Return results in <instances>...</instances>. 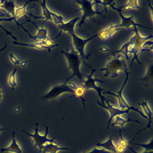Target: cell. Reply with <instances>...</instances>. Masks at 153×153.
I'll list each match as a JSON object with an SVG mask.
<instances>
[{"mask_svg": "<svg viewBox=\"0 0 153 153\" xmlns=\"http://www.w3.org/2000/svg\"><path fill=\"white\" fill-rule=\"evenodd\" d=\"M100 71L104 72V76L115 78L120 72L128 71V67L123 56L118 54L112 57H109L106 64L100 69Z\"/></svg>", "mask_w": 153, "mask_h": 153, "instance_id": "obj_1", "label": "cell"}, {"mask_svg": "<svg viewBox=\"0 0 153 153\" xmlns=\"http://www.w3.org/2000/svg\"><path fill=\"white\" fill-rule=\"evenodd\" d=\"M62 54H63L67 62L68 63V68L65 69V71L71 69L72 72V74L71 76L68 78L66 80V82H68L70 79L72 78L74 76H76L80 82H84V79L83 77V74H82L80 71L79 67L82 63V60L78 54V53L72 48L70 51L66 50V51L63 50H61Z\"/></svg>", "mask_w": 153, "mask_h": 153, "instance_id": "obj_2", "label": "cell"}, {"mask_svg": "<svg viewBox=\"0 0 153 153\" xmlns=\"http://www.w3.org/2000/svg\"><path fill=\"white\" fill-rule=\"evenodd\" d=\"M74 2L78 4L81 6V7L79 8L76 10L75 11H82L83 13L82 16L81 17V20H80L79 22L76 25L77 26L81 27L82 25V24L84 23L86 19H87V18H90V19H92L96 23L100 24V23L99 22H97L94 18V16L96 14L100 15L101 16H102L105 18L106 17V16H103V14H102V13L103 11H95L93 10V7L96 4L94 1H88V0H76V1H74Z\"/></svg>", "mask_w": 153, "mask_h": 153, "instance_id": "obj_3", "label": "cell"}, {"mask_svg": "<svg viewBox=\"0 0 153 153\" xmlns=\"http://www.w3.org/2000/svg\"><path fill=\"white\" fill-rule=\"evenodd\" d=\"M38 123H36L35 124V132L33 134L29 133L26 132L25 130H22V132L25 133V134H26L27 136L31 137L34 142V146L33 147H38L39 148V152L42 150V146L47 143H55L56 145L60 144L59 142H57L55 140V138H53V139H50L47 137V135L48 133V128H49V126H46L45 124H44V126L45 127V134L44 135H41L39 133V131H42V130H39L38 129Z\"/></svg>", "mask_w": 153, "mask_h": 153, "instance_id": "obj_4", "label": "cell"}, {"mask_svg": "<svg viewBox=\"0 0 153 153\" xmlns=\"http://www.w3.org/2000/svg\"><path fill=\"white\" fill-rule=\"evenodd\" d=\"M126 73V78L123 84V85H121V87L120 88V90L118 91V92L117 93H114L112 92H111L109 91H105L104 92H103V94H111V95H113L114 96H115L117 99V100H118V108L121 109H123V110H124V109H130L131 110H133L137 112H138L141 116L142 117H143V118L145 119H147V117L143 114V112L139 110V109L134 107V106H130L128 105V103H127V102L126 101V99L124 98V96L123 95V90H124V88L127 82V81H128V76H129V75H130V72L127 71L125 72Z\"/></svg>", "mask_w": 153, "mask_h": 153, "instance_id": "obj_5", "label": "cell"}, {"mask_svg": "<svg viewBox=\"0 0 153 153\" xmlns=\"http://www.w3.org/2000/svg\"><path fill=\"white\" fill-rule=\"evenodd\" d=\"M71 36L72 37V42H73V45L74 47V50L78 53L82 62H84V63L87 66L88 68H90V69H91L92 68L89 66L85 62V59H88V56L90 55V54H89L88 56H86L84 52V48H85V46L86 45V44L91 39H93V38L97 37L99 36V33H96V35L89 37L88 38H85V39H83L81 38L80 37H79L78 36H77L75 33H72L71 35Z\"/></svg>", "mask_w": 153, "mask_h": 153, "instance_id": "obj_6", "label": "cell"}, {"mask_svg": "<svg viewBox=\"0 0 153 153\" xmlns=\"http://www.w3.org/2000/svg\"><path fill=\"white\" fill-rule=\"evenodd\" d=\"M91 73L89 75H85V74H83V77L85 76L86 78V79H84V84L82 85V87L85 89H91L93 88L94 90H95L98 94V96H99V97L100 98L101 100H102V104L105 105V102L108 100L106 99L102 94V92L105 91L106 90L100 88V87H99L97 85H96V82H98L99 83H103L105 81H101L100 79H99L97 78H93V75L94 73V72L96 71L95 69H93L91 68Z\"/></svg>", "mask_w": 153, "mask_h": 153, "instance_id": "obj_7", "label": "cell"}, {"mask_svg": "<svg viewBox=\"0 0 153 153\" xmlns=\"http://www.w3.org/2000/svg\"><path fill=\"white\" fill-rule=\"evenodd\" d=\"M66 83L67 82L65 81L63 84H57L54 85L49 91L41 97V100H56L60 95L64 93H69L75 96L74 90L72 89Z\"/></svg>", "mask_w": 153, "mask_h": 153, "instance_id": "obj_8", "label": "cell"}, {"mask_svg": "<svg viewBox=\"0 0 153 153\" xmlns=\"http://www.w3.org/2000/svg\"><path fill=\"white\" fill-rule=\"evenodd\" d=\"M134 29H133V30L134 32V34L133 35H134V49H133V57L132 59L130 65V67H131V66L133 63V62L135 60H136L137 62L140 65H141V62L139 60L138 56H139V52L140 51L142 46L143 45V44H144V42L145 41L150 40L153 37L152 35H150L146 36H143L139 32V31L137 29V27H134Z\"/></svg>", "mask_w": 153, "mask_h": 153, "instance_id": "obj_9", "label": "cell"}, {"mask_svg": "<svg viewBox=\"0 0 153 153\" xmlns=\"http://www.w3.org/2000/svg\"><path fill=\"white\" fill-rule=\"evenodd\" d=\"M106 102L107 103V106H105V105L102 104L99 101H97V104L99 106L103 107V108L106 109L109 112L110 118H109V120L108 123L107 127L106 128V130H107V129H108V128L109 127V125H110V123H111V122L112 121V119L116 117L117 116H120V115L124 114H128L129 111L130 110H131V109H126L123 110V109H120L118 108H115V107L113 106L112 105H110L109 104V102H112L111 100H107Z\"/></svg>", "mask_w": 153, "mask_h": 153, "instance_id": "obj_10", "label": "cell"}, {"mask_svg": "<svg viewBox=\"0 0 153 153\" xmlns=\"http://www.w3.org/2000/svg\"><path fill=\"white\" fill-rule=\"evenodd\" d=\"M109 6L114 10H115L116 11H117L119 13V16L121 19V24L118 25L119 27H124L126 28H129L131 26H133L134 27H137V26H140V27H145V28H147V29H151L147 26H145L144 25H142L141 24H139L137 23H136L133 18V16H130V17H126L124 16L121 12V9H120L119 8H116L114 7V5L112 4H111L109 5Z\"/></svg>", "mask_w": 153, "mask_h": 153, "instance_id": "obj_11", "label": "cell"}, {"mask_svg": "<svg viewBox=\"0 0 153 153\" xmlns=\"http://www.w3.org/2000/svg\"><path fill=\"white\" fill-rule=\"evenodd\" d=\"M79 19H81V17H75V18H74L73 19H71V20H69V22H68L66 23H64L63 24H60V25H59L58 26L60 29V30L59 32V35H57L53 39L57 38V37H59L62 34V32H67L69 35L74 33H75V30H74L76 22Z\"/></svg>", "mask_w": 153, "mask_h": 153, "instance_id": "obj_12", "label": "cell"}, {"mask_svg": "<svg viewBox=\"0 0 153 153\" xmlns=\"http://www.w3.org/2000/svg\"><path fill=\"white\" fill-rule=\"evenodd\" d=\"M138 105H140V106H141L142 108L143 109V111H144V112H145L144 114L147 117V118H148V120H149V121H148V123L147 126H146L145 128H143L140 130L138 132H137L136 134H138V133H139V132H140L141 131L145 130H146V129H147V128H150V129H151V124H152V110H151V108H150V106H149V104H148V102H147V99L143 100L141 102L139 103Z\"/></svg>", "mask_w": 153, "mask_h": 153, "instance_id": "obj_13", "label": "cell"}, {"mask_svg": "<svg viewBox=\"0 0 153 153\" xmlns=\"http://www.w3.org/2000/svg\"><path fill=\"white\" fill-rule=\"evenodd\" d=\"M30 22H32L36 27V28L37 29V32L36 33V35H32L27 30L25 29V28H24L22 25H20L22 26V27L23 29V30L26 32L29 35V38H32L35 41H39V40H41L42 41H44L45 39H47L48 38V30L46 28L41 27V28H38V26L35 25V23L30 21Z\"/></svg>", "mask_w": 153, "mask_h": 153, "instance_id": "obj_14", "label": "cell"}, {"mask_svg": "<svg viewBox=\"0 0 153 153\" xmlns=\"http://www.w3.org/2000/svg\"><path fill=\"white\" fill-rule=\"evenodd\" d=\"M134 45V35H133L128 42H127L126 43H124L121 46L120 49H119L118 50L114 53H121L125 56V57L127 60H129V57L128 54V53L133 54Z\"/></svg>", "mask_w": 153, "mask_h": 153, "instance_id": "obj_15", "label": "cell"}, {"mask_svg": "<svg viewBox=\"0 0 153 153\" xmlns=\"http://www.w3.org/2000/svg\"><path fill=\"white\" fill-rule=\"evenodd\" d=\"M15 131L12 133V141L10 145L6 147L2 148L1 152H11V153H22V148L17 143L16 139H15Z\"/></svg>", "mask_w": 153, "mask_h": 153, "instance_id": "obj_16", "label": "cell"}, {"mask_svg": "<svg viewBox=\"0 0 153 153\" xmlns=\"http://www.w3.org/2000/svg\"><path fill=\"white\" fill-rule=\"evenodd\" d=\"M153 64L152 62L148 65L145 76L140 78L142 81L141 85L145 87H152L153 84V74H152Z\"/></svg>", "mask_w": 153, "mask_h": 153, "instance_id": "obj_17", "label": "cell"}, {"mask_svg": "<svg viewBox=\"0 0 153 153\" xmlns=\"http://www.w3.org/2000/svg\"><path fill=\"white\" fill-rule=\"evenodd\" d=\"M120 29V27H118V25H112L99 33V35L102 39L106 40L110 38L113 35V34L115 33V32Z\"/></svg>", "mask_w": 153, "mask_h": 153, "instance_id": "obj_18", "label": "cell"}, {"mask_svg": "<svg viewBox=\"0 0 153 153\" xmlns=\"http://www.w3.org/2000/svg\"><path fill=\"white\" fill-rule=\"evenodd\" d=\"M37 2L40 3L41 6L42 7V15L40 16H33L31 14H29L30 16H32V17L35 18V19H44V22H45L48 20L52 21V19H51V16H50V11L49 10V9L48 8V7H47V5H46V1H44L43 2L37 1Z\"/></svg>", "mask_w": 153, "mask_h": 153, "instance_id": "obj_19", "label": "cell"}, {"mask_svg": "<svg viewBox=\"0 0 153 153\" xmlns=\"http://www.w3.org/2000/svg\"><path fill=\"white\" fill-rule=\"evenodd\" d=\"M42 153H57L60 151H68L69 148L67 147H60L53 143H47L42 146Z\"/></svg>", "mask_w": 153, "mask_h": 153, "instance_id": "obj_20", "label": "cell"}, {"mask_svg": "<svg viewBox=\"0 0 153 153\" xmlns=\"http://www.w3.org/2000/svg\"><path fill=\"white\" fill-rule=\"evenodd\" d=\"M96 146L101 147L106 151L112 153H117L116 151V146L113 143V136H111L107 140L102 143H97Z\"/></svg>", "mask_w": 153, "mask_h": 153, "instance_id": "obj_21", "label": "cell"}, {"mask_svg": "<svg viewBox=\"0 0 153 153\" xmlns=\"http://www.w3.org/2000/svg\"><path fill=\"white\" fill-rule=\"evenodd\" d=\"M13 44L14 45H22V46H26L30 48H36L38 50H42V49H46L49 52H51V47H47L44 45L42 44V41H38L35 43H23V42H19L18 41H13Z\"/></svg>", "mask_w": 153, "mask_h": 153, "instance_id": "obj_22", "label": "cell"}, {"mask_svg": "<svg viewBox=\"0 0 153 153\" xmlns=\"http://www.w3.org/2000/svg\"><path fill=\"white\" fill-rule=\"evenodd\" d=\"M32 1H27L25 2V4L22 6V7H17L16 10H15V13H14V15L11 17H10V18H8V22H11V21H15L16 22H17L16 21V19L20 18V17H22V16L25 15V14H26V6L27 5L32 2Z\"/></svg>", "mask_w": 153, "mask_h": 153, "instance_id": "obj_23", "label": "cell"}, {"mask_svg": "<svg viewBox=\"0 0 153 153\" xmlns=\"http://www.w3.org/2000/svg\"><path fill=\"white\" fill-rule=\"evenodd\" d=\"M17 6L14 4V1H2L1 9L5 10L7 14H11L12 17L14 15L15 10Z\"/></svg>", "mask_w": 153, "mask_h": 153, "instance_id": "obj_24", "label": "cell"}, {"mask_svg": "<svg viewBox=\"0 0 153 153\" xmlns=\"http://www.w3.org/2000/svg\"><path fill=\"white\" fill-rule=\"evenodd\" d=\"M69 85L72 89L74 90V93H75V97H79L82 99V100L83 102L84 106L85 108V100L82 97V96L84 95L85 92V88L82 86L77 85L76 84H75L74 83H72V82H71L69 84Z\"/></svg>", "mask_w": 153, "mask_h": 153, "instance_id": "obj_25", "label": "cell"}, {"mask_svg": "<svg viewBox=\"0 0 153 153\" xmlns=\"http://www.w3.org/2000/svg\"><path fill=\"white\" fill-rule=\"evenodd\" d=\"M115 118V120L114 122V123L112 124V126L114 127L115 126H121L123 128V129H124V125L127 123L130 122V121H134V122H136L137 123H139V124H141V123L139 121L137 120H133V119H131V118H128L127 120H126V119H124V118H122L120 116H117Z\"/></svg>", "mask_w": 153, "mask_h": 153, "instance_id": "obj_26", "label": "cell"}, {"mask_svg": "<svg viewBox=\"0 0 153 153\" xmlns=\"http://www.w3.org/2000/svg\"><path fill=\"white\" fill-rule=\"evenodd\" d=\"M120 137H121V139L118 143V145L116 146V151H117V152H120V153H122L124 152L125 148L128 145L129 143H132L133 140L134 139V138H133L131 141L130 142H128L125 139H124L121 135V130H120Z\"/></svg>", "mask_w": 153, "mask_h": 153, "instance_id": "obj_27", "label": "cell"}, {"mask_svg": "<svg viewBox=\"0 0 153 153\" xmlns=\"http://www.w3.org/2000/svg\"><path fill=\"white\" fill-rule=\"evenodd\" d=\"M17 71V68H15L13 71L9 75L8 78V85L10 87L11 90H14L15 87L17 86V79H16V72Z\"/></svg>", "mask_w": 153, "mask_h": 153, "instance_id": "obj_28", "label": "cell"}, {"mask_svg": "<svg viewBox=\"0 0 153 153\" xmlns=\"http://www.w3.org/2000/svg\"><path fill=\"white\" fill-rule=\"evenodd\" d=\"M124 8L126 11L129 10L130 9H141L140 7L138 4V1L136 0H131L127 2V4L124 5L120 7L119 8Z\"/></svg>", "mask_w": 153, "mask_h": 153, "instance_id": "obj_29", "label": "cell"}, {"mask_svg": "<svg viewBox=\"0 0 153 153\" xmlns=\"http://www.w3.org/2000/svg\"><path fill=\"white\" fill-rule=\"evenodd\" d=\"M50 16L52 19V21H53L56 25H57L59 24L64 23V22H63L64 18L62 16L59 15L57 13H55L53 11H50Z\"/></svg>", "mask_w": 153, "mask_h": 153, "instance_id": "obj_30", "label": "cell"}, {"mask_svg": "<svg viewBox=\"0 0 153 153\" xmlns=\"http://www.w3.org/2000/svg\"><path fill=\"white\" fill-rule=\"evenodd\" d=\"M132 144L136 145H139L140 146H142L145 149V151H152L153 149V139H152L150 142L148 143H133Z\"/></svg>", "mask_w": 153, "mask_h": 153, "instance_id": "obj_31", "label": "cell"}, {"mask_svg": "<svg viewBox=\"0 0 153 153\" xmlns=\"http://www.w3.org/2000/svg\"><path fill=\"white\" fill-rule=\"evenodd\" d=\"M152 41L148 40L144 42L143 45L142 46L140 51H148L152 50Z\"/></svg>", "mask_w": 153, "mask_h": 153, "instance_id": "obj_32", "label": "cell"}, {"mask_svg": "<svg viewBox=\"0 0 153 153\" xmlns=\"http://www.w3.org/2000/svg\"><path fill=\"white\" fill-rule=\"evenodd\" d=\"M9 57H10V61L11 62V63L13 64H14L15 66L16 65H20V60L13 53H10L9 54Z\"/></svg>", "mask_w": 153, "mask_h": 153, "instance_id": "obj_33", "label": "cell"}, {"mask_svg": "<svg viewBox=\"0 0 153 153\" xmlns=\"http://www.w3.org/2000/svg\"><path fill=\"white\" fill-rule=\"evenodd\" d=\"M86 153H112V152H109L108 151H106L103 148L99 149V148H94L91 151H90L88 152H86Z\"/></svg>", "mask_w": 153, "mask_h": 153, "instance_id": "obj_34", "label": "cell"}, {"mask_svg": "<svg viewBox=\"0 0 153 153\" xmlns=\"http://www.w3.org/2000/svg\"><path fill=\"white\" fill-rule=\"evenodd\" d=\"M0 23H1V22H0ZM0 27L3 30H4L5 31V32L6 33V34L7 35H10V36H11V37H12V38L13 39H14V41H17V38L16 37V36H15L11 32H10V31H8V30H7L3 26H2L1 25V23H0Z\"/></svg>", "mask_w": 153, "mask_h": 153, "instance_id": "obj_35", "label": "cell"}, {"mask_svg": "<svg viewBox=\"0 0 153 153\" xmlns=\"http://www.w3.org/2000/svg\"><path fill=\"white\" fill-rule=\"evenodd\" d=\"M127 147L131 151H132L133 153H153V151H144L142 152H136V151H134V149H133L129 145H128Z\"/></svg>", "mask_w": 153, "mask_h": 153, "instance_id": "obj_36", "label": "cell"}, {"mask_svg": "<svg viewBox=\"0 0 153 153\" xmlns=\"http://www.w3.org/2000/svg\"><path fill=\"white\" fill-rule=\"evenodd\" d=\"M100 50L101 51H102V52H107V51H109V48L108 47H106V46H104V47L100 48Z\"/></svg>", "mask_w": 153, "mask_h": 153, "instance_id": "obj_37", "label": "cell"}, {"mask_svg": "<svg viewBox=\"0 0 153 153\" xmlns=\"http://www.w3.org/2000/svg\"><path fill=\"white\" fill-rule=\"evenodd\" d=\"M26 65H27V61H26V60L22 61V62H20V66H21V67H22V68L25 67V66H26Z\"/></svg>", "mask_w": 153, "mask_h": 153, "instance_id": "obj_38", "label": "cell"}, {"mask_svg": "<svg viewBox=\"0 0 153 153\" xmlns=\"http://www.w3.org/2000/svg\"><path fill=\"white\" fill-rule=\"evenodd\" d=\"M2 98V84L0 85V100Z\"/></svg>", "mask_w": 153, "mask_h": 153, "instance_id": "obj_39", "label": "cell"}, {"mask_svg": "<svg viewBox=\"0 0 153 153\" xmlns=\"http://www.w3.org/2000/svg\"><path fill=\"white\" fill-rule=\"evenodd\" d=\"M7 46V44H6V42H5V45H4V46L2 48H1V49H0V52H1V51H2L3 50H4L6 48Z\"/></svg>", "mask_w": 153, "mask_h": 153, "instance_id": "obj_40", "label": "cell"}, {"mask_svg": "<svg viewBox=\"0 0 153 153\" xmlns=\"http://www.w3.org/2000/svg\"><path fill=\"white\" fill-rule=\"evenodd\" d=\"M14 110H15V112H19V111H20V107H17V108H16Z\"/></svg>", "mask_w": 153, "mask_h": 153, "instance_id": "obj_41", "label": "cell"}, {"mask_svg": "<svg viewBox=\"0 0 153 153\" xmlns=\"http://www.w3.org/2000/svg\"><path fill=\"white\" fill-rule=\"evenodd\" d=\"M2 1H0V11L2 10L1 9V5H2Z\"/></svg>", "mask_w": 153, "mask_h": 153, "instance_id": "obj_42", "label": "cell"}, {"mask_svg": "<svg viewBox=\"0 0 153 153\" xmlns=\"http://www.w3.org/2000/svg\"><path fill=\"white\" fill-rule=\"evenodd\" d=\"M4 130V128H0V132H1L2 131H3Z\"/></svg>", "mask_w": 153, "mask_h": 153, "instance_id": "obj_43", "label": "cell"}, {"mask_svg": "<svg viewBox=\"0 0 153 153\" xmlns=\"http://www.w3.org/2000/svg\"><path fill=\"white\" fill-rule=\"evenodd\" d=\"M83 153H85V152H83Z\"/></svg>", "mask_w": 153, "mask_h": 153, "instance_id": "obj_44", "label": "cell"}]
</instances>
